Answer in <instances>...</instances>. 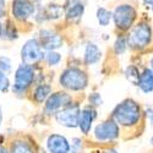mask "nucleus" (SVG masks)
<instances>
[{
	"label": "nucleus",
	"mask_w": 153,
	"mask_h": 153,
	"mask_svg": "<svg viewBox=\"0 0 153 153\" xmlns=\"http://www.w3.org/2000/svg\"><path fill=\"white\" fill-rule=\"evenodd\" d=\"M43 58L42 47L37 39H30L25 43V45L21 49V59L23 64L26 65H32L39 61Z\"/></svg>",
	"instance_id": "obj_6"
},
{
	"label": "nucleus",
	"mask_w": 153,
	"mask_h": 153,
	"mask_svg": "<svg viewBox=\"0 0 153 153\" xmlns=\"http://www.w3.org/2000/svg\"><path fill=\"white\" fill-rule=\"evenodd\" d=\"M138 87L145 93H149L153 91V70L145 69L138 77Z\"/></svg>",
	"instance_id": "obj_14"
},
{
	"label": "nucleus",
	"mask_w": 153,
	"mask_h": 153,
	"mask_svg": "<svg viewBox=\"0 0 153 153\" xmlns=\"http://www.w3.org/2000/svg\"><path fill=\"white\" fill-rule=\"evenodd\" d=\"M47 147L50 153H69L70 143L68 140L58 134L50 135L47 140Z\"/></svg>",
	"instance_id": "obj_12"
},
{
	"label": "nucleus",
	"mask_w": 153,
	"mask_h": 153,
	"mask_svg": "<svg viewBox=\"0 0 153 153\" xmlns=\"http://www.w3.org/2000/svg\"><path fill=\"white\" fill-rule=\"evenodd\" d=\"M39 44L43 49H47L48 52H50V50L60 48L62 44V39L58 33L49 30H43L39 33Z\"/></svg>",
	"instance_id": "obj_11"
},
{
	"label": "nucleus",
	"mask_w": 153,
	"mask_h": 153,
	"mask_svg": "<svg viewBox=\"0 0 153 153\" xmlns=\"http://www.w3.org/2000/svg\"><path fill=\"white\" fill-rule=\"evenodd\" d=\"M80 108L77 104H71L56 113V120L60 125L66 127H75L79 125Z\"/></svg>",
	"instance_id": "obj_7"
},
{
	"label": "nucleus",
	"mask_w": 153,
	"mask_h": 153,
	"mask_svg": "<svg viewBox=\"0 0 153 153\" xmlns=\"http://www.w3.org/2000/svg\"><path fill=\"white\" fill-rule=\"evenodd\" d=\"M113 119L118 125L132 126L141 119V107L132 99H125L114 109Z\"/></svg>",
	"instance_id": "obj_1"
},
{
	"label": "nucleus",
	"mask_w": 153,
	"mask_h": 153,
	"mask_svg": "<svg viewBox=\"0 0 153 153\" xmlns=\"http://www.w3.org/2000/svg\"><path fill=\"white\" fill-rule=\"evenodd\" d=\"M59 81H60V85L62 87L68 88V90L81 91L87 87L88 77L82 70L77 68H70L61 74Z\"/></svg>",
	"instance_id": "obj_2"
},
{
	"label": "nucleus",
	"mask_w": 153,
	"mask_h": 153,
	"mask_svg": "<svg viewBox=\"0 0 153 153\" xmlns=\"http://www.w3.org/2000/svg\"><path fill=\"white\" fill-rule=\"evenodd\" d=\"M61 14V9L58 5H48L43 11H42V20H52L59 17Z\"/></svg>",
	"instance_id": "obj_19"
},
{
	"label": "nucleus",
	"mask_w": 153,
	"mask_h": 153,
	"mask_svg": "<svg viewBox=\"0 0 153 153\" xmlns=\"http://www.w3.org/2000/svg\"><path fill=\"white\" fill-rule=\"evenodd\" d=\"M90 103L92 105H94V107L100 105L102 104V97H100V94L99 93H92L90 96Z\"/></svg>",
	"instance_id": "obj_26"
},
{
	"label": "nucleus",
	"mask_w": 153,
	"mask_h": 153,
	"mask_svg": "<svg viewBox=\"0 0 153 153\" xmlns=\"http://www.w3.org/2000/svg\"><path fill=\"white\" fill-rule=\"evenodd\" d=\"M10 81L7 79V76L5 75V72L0 71V91H6L9 88Z\"/></svg>",
	"instance_id": "obj_25"
},
{
	"label": "nucleus",
	"mask_w": 153,
	"mask_h": 153,
	"mask_svg": "<svg viewBox=\"0 0 153 153\" xmlns=\"http://www.w3.org/2000/svg\"><path fill=\"white\" fill-rule=\"evenodd\" d=\"M85 12V6L81 3H76L70 5V7L66 11V17L68 20H76V19H80Z\"/></svg>",
	"instance_id": "obj_16"
},
{
	"label": "nucleus",
	"mask_w": 153,
	"mask_h": 153,
	"mask_svg": "<svg viewBox=\"0 0 153 153\" xmlns=\"http://www.w3.org/2000/svg\"><path fill=\"white\" fill-rule=\"evenodd\" d=\"M111 17H113L111 12L108 11L107 9L99 7L97 10V19H98V22L102 25V26H108L110 20H111Z\"/></svg>",
	"instance_id": "obj_20"
},
{
	"label": "nucleus",
	"mask_w": 153,
	"mask_h": 153,
	"mask_svg": "<svg viewBox=\"0 0 153 153\" xmlns=\"http://www.w3.org/2000/svg\"><path fill=\"white\" fill-rule=\"evenodd\" d=\"M114 49H115V53L117 54H123L126 49V42H125V38L120 37L117 39L115 44H114Z\"/></svg>",
	"instance_id": "obj_23"
},
{
	"label": "nucleus",
	"mask_w": 153,
	"mask_h": 153,
	"mask_svg": "<svg viewBox=\"0 0 153 153\" xmlns=\"http://www.w3.org/2000/svg\"><path fill=\"white\" fill-rule=\"evenodd\" d=\"M34 79V72L31 65H20L19 69L15 72V83H14V90L15 93H23L30 87Z\"/></svg>",
	"instance_id": "obj_5"
},
{
	"label": "nucleus",
	"mask_w": 153,
	"mask_h": 153,
	"mask_svg": "<svg viewBox=\"0 0 153 153\" xmlns=\"http://www.w3.org/2000/svg\"><path fill=\"white\" fill-rule=\"evenodd\" d=\"M72 103V98L70 94L65 92H56L49 96L45 103V113L48 114H54L59 109H64Z\"/></svg>",
	"instance_id": "obj_8"
},
{
	"label": "nucleus",
	"mask_w": 153,
	"mask_h": 153,
	"mask_svg": "<svg viewBox=\"0 0 153 153\" xmlns=\"http://www.w3.org/2000/svg\"><path fill=\"white\" fill-rule=\"evenodd\" d=\"M10 153H34V152L30 143L22 141V140H19V141H15L12 143Z\"/></svg>",
	"instance_id": "obj_18"
},
{
	"label": "nucleus",
	"mask_w": 153,
	"mask_h": 153,
	"mask_svg": "<svg viewBox=\"0 0 153 153\" xmlns=\"http://www.w3.org/2000/svg\"><path fill=\"white\" fill-rule=\"evenodd\" d=\"M1 119H3V114H1V110H0V123H1Z\"/></svg>",
	"instance_id": "obj_33"
},
{
	"label": "nucleus",
	"mask_w": 153,
	"mask_h": 153,
	"mask_svg": "<svg viewBox=\"0 0 153 153\" xmlns=\"http://www.w3.org/2000/svg\"><path fill=\"white\" fill-rule=\"evenodd\" d=\"M119 136V126L114 120H107L94 129V137L98 141H110Z\"/></svg>",
	"instance_id": "obj_9"
},
{
	"label": "nucleus",
	"mask_w": 153,
	"mask_h": 153,
	"mask_svg": "<svg viewBox=\"0 0 153 153\" xmlns=\"http://www.w3.org/2000/svg\"><path fill=\"white\" fill-rule=\"evenodd\" d=\"M96 118V111L87 107V108H83L81 111H80V119H79V126L83 134H88L91 130V126H92V121L93 119Z\"/></svg>",
	"instance_id": "obj_13"
},
{
	"label": "nucleus",
	"mask_w": 153,
	"mask_h": 153,
	"mask_svg": "<svg viewBox=\"0 0 153 153\" xmlns=\"http://www.w3.org/2000/svg\"><path fill=\"white\" fill-rule=\"evenodd\" d=\"M5 14V0H0V17H3Z\"/></svg>",
	"instance_id": "obj_27"
},
{
	"label": "nucleus",
	"mask_w": 153,
	"mask_h": 153,
	"mask_svg": "<svg viewBox=\"0 0 153 153\" xmlns=\"http://www.w3.org/2000/svg\"><path fill=\"white\" fill-rule=\"evenodd\" d=\"M151 143H152V145H153V137H152V138H151Z\"/></svg>",
	"instance_id": "obj_35"
},
{
	"label": "nucleus",
	"mask_w": 153,
	"mask_h": 153,
	"mask_svg": "<svg viewBox=\"0 0 153 153\" xmlns=\"http://www.w3.org/2000/svg\"><path fill=\"white\" fill-rule=\"evenodd\" d=\"M10 70H11V61H10V59H7L5 56H1V58H0V71L9 72Z\"/></svg>",
	"instance_id": "obj_24"
},
{
	"label": "nucleus",
	"mask_w": 153,
	"mask_h": 153,
	"mask_svg": "<svg viewBox=\"0 0 153 153\" xmlns=\"http://www.w3.org/2000/svg\"><path fill=\"white\" fill-rule=\"evenodd\" d=\"M0 153H9V152H7V149H6V148L0 147Z\"/></svg>",
	"instance_id": "obj_30"
},
{
	"label": "nucleus",
	"mask_w": 153,
	"mask_h": 153,
	"mask_svg": "<svg viewBox=\"0 0 153 153\" xmlns=\"http://www.w3.org/2000/svg\"><path fill=\"white\" fill-rule=\"evenodd\" d=\"M12 15L20 21L30 19L36 11V7L31 0H14L11 6Z\"/></svg>",
	"instance_id": "obj_10"
},
{
	"label": "nucleus",
	"mask_w": 153,
	"mask_h": 153,
	"mask_svg": "<svg viewBox=\"0 0 153 153\" xmlns=\"http://www.w3.org/2000/svg\"><path fill=\"white\" fill-rule=\"evenodd\" d=\"M99 153H118L115 149H113V148H108V149H104V151H102Z\"/></svg>",
	"instance_id": "obj_29"
},
{
	"label": "nucleus",
	"mask_w": 153,
	"mask_h": 153,
	"mask_svg": "<svg viewBox=\"0 0 153 153\" xmlns=\"http://www.w3.org/2000/svg\"><path fill=\"white\" fill-rule=\"evenodd\" d=\"M61 60V55L59 53H55L54 50H50V52L47 53V61L49 65H56Z\"/></svg>",
	"instance_id": "obj_22"
},
{
	"label": "nucleus",
	"mask_w": 153,
	"mask_h": 153,
	"mask_svg": "<svg viewBox=\"0 0 153 153\" xmlns=\"http://www.w3.org/2000/svg\"><path fill=\"white\" fill-rule=\"evenodd\" d=\"M1 34H3V25L0 23V37H1Z\"/></svg>",
	"instance_id": "obj_32"
},
{
	"label": "nucleus",
	"mask_w": 153,
	"mask_h": 153,
	"mask_svg": "<svg viewBox=\"0 0 153 153\" xmlns=\"http://www.w3.org/2000/svg\"><path fill=\"white\" fill-rule=\"evenodd\" d=\"M143 1H145L146 4H151V5L153 4V0H143Z\"/></svg>",
	"instance_id": "obj_31"
},
{
	"label": "nucleus",
	"mask_w": 153,
	"mask_h": 153,
	"mask_svg": "<svg viewBox=\"0 0 153 153\" xmlns=\"http://www.w3.org/2000/svg\"><path fill=\"white\" fill-rule=\"evenodd\" d=\"M100 50L94 43H88L85 49V64L91 65V64H96L100 59Z\"/></svg>",
	"instance_id": "obj_15"
},
{
	"label": "nucleus",
	"mask_w": 153,
	"mask_h": 153,
	"mask_svg": "<svg viewBox=\"0 0 153 153\" xmlns=\"http://www.w3.org/2000/svg\"><path fill=\"white\" fill-rule=\"evenodd\" d=\"M151 65H152V68H153V59L151 60Z\"/></svg>",
	"instance_id": "obj_34"
},
{
	"label": "nucleus",
	"mask_w": 153,
	"mask_h": 153,
	"mask_svg": "<svg viewBox=\"0 0 153 153\" xmlns=\"http://www.w3.org/2000/svg\"><path fill=\"white\" fill-rule=\"evenodd\" d=\"M152 30L147 23H138L127 37V44L132 49H143L151 43Z\"/></svg>",
	"instance_id": "obj_3"
},
{
	"label": "nucleus",
	"mask_w": 153,
	"mask_h": 153,
	"mask_svg": "<svg viewBox=\"0 0 153 153\" xmlns=\"http://www.w3.org/2000/svg\"><path fill=\"white\" fill-rule=\"evenodd\" d=\"M113 19L115 26L123 31L129 30L136 19V10L131 5H119L113 14Z\"/></svg>",
	"instance_id": "obj_4"
},
{
	"label": "nucleus",
	"mask_w": 153,
	"mask_h": 153,
	"mask_svg": "<svg viewBox=\"0 0 153 153\" xmlns=\"http://www.w3.org/2000/svg\"><path fill=\"white\" fill-rule=\"evenodd\" d=\"M126 76H127V79H129L131 82L134 83H138V77H140V74L137 71V69L135 66H129L126 69Z\"/></svg>",
	"instance_id": "obj_21"
},
{
	"label": "nucleus",
	"mask_w": 153,
	"mask_h": 153,
	"mask_svg": "<svg viewBox=\"0 0 153 153\" xmlns=\"http://www.w3.org/2000/svg\"><path fill=\"white\" fill-rule=\"evenodd\" d=\"M146 113H147V117L149 118V120H151V123H152V125H153V109H147L146 110Z\"/></svg>",
	"instance_id": "obj_28"
},
{
	"label": "nucleus",
	"mask_w": 153,
	"mask_h": 153,
	"mask_svg": "<svg viewBox=\"0 0 153 153\" xmlns=\"http://www.w3.org/2000/svg\"><path fill=\"white\" fill-rule=\"evenodd\" d=\"M50 91H52L50 86H48V85H39L36 88V91H34V99L38 102V103H42V102H44L47 98H49L48 96L50 94Z\"/></svg>",
	"instance_id": "obj_17"
}]
</instances>
